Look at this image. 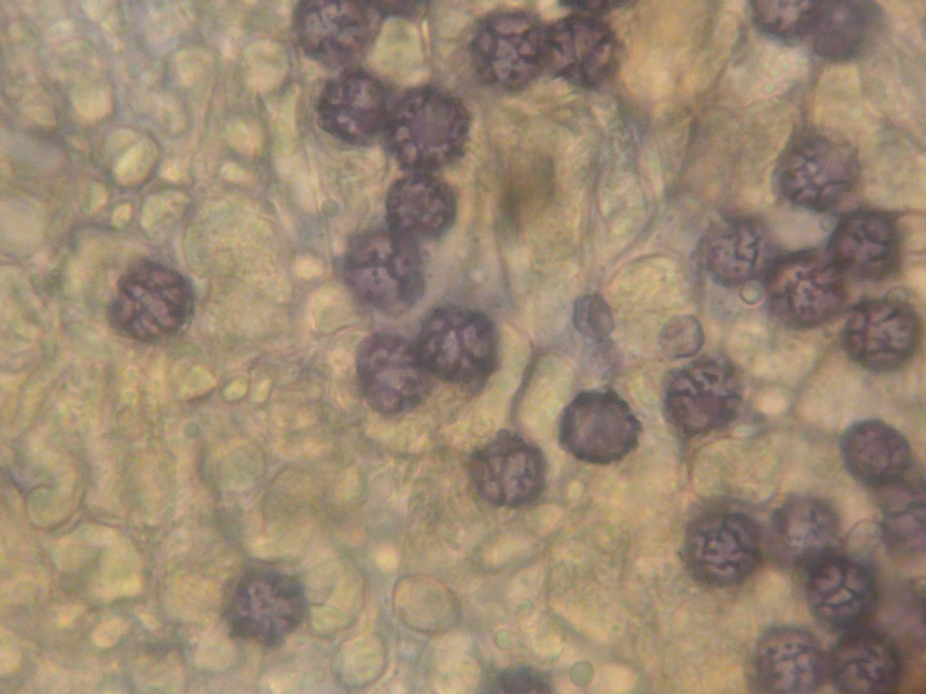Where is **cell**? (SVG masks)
<instances>
[{"label":"cell","mask_w":926,"mask_h":694,"mask_svg":"<svg viewBox=\"0 0 926 694\" xmlns=\"http://www.w3.org/2000/svg\"><path fill=\"white\" fill-rule=\"evenodd\" d=\"M469 129L468 112L458 98L421 86L406 91L390 108L382 135L402 168L429 173L462 155Z\"/></svg>","instance_id":"obj_1"},{"label":"cell","mask_w":926,"mask_h":694,"mask_svg":"<svg viewBox=\"0 0 926 694\" xmlns=\"http://www.w3.org/2000/svg\"><path fill=\"white\" fill-rule=\"evenodd\" d=\"M193 310V289L179 272L156 261L141 260L120 277L108 319L122 336L156 342L178 333Z\"/></svg>","instance_id":"obj_2"},{"label":"cell","mask_w":926,"mask_h":694,"mask_svg":"<svg viewBox=\"0 0 926 694\" xmlns=\"http://www.w3.org/2000/svg\"><path fill=\"white\" fill-rule=\"evenodd\" d=\"M858 162L852 146L837 135L817 128L798 132L775 168L781 195L798 206L826 211L854 188Z\"/></svg>","instance_id":"obj_3"},{"label":"cell","mask_w":926,"mask_h":694,"mask_svg":"<svg viewBox=\"0 0 926 694\" xmlns=\"http://www.w3.org/2000/svg\"><path fill=\"white\" fill-rule=\"evenodd\" d=\"M418 354L428 371L460 386L484 382L497 361V336L492 322L477 311L445 306L421 324Z\"/></svg>","instance_id":"obj_4"},{"label":"cell","mask_w":926,"mask_h":694,"mask_svg":"<svg viewBox=\"0 0 926 694\" xmlns=\"http://www.w3.org/2000/svg\"><path fill=\"white\" fill-rule=\"evenodd\" d=\"M223 601L232 634L266 647L282 643L299 627L307 609L301 581L270 567L243 572L228 586Z\"/></svg>","instance_id":"obj_5"},{"label":"cell","mask_w":926,"mask_h":694,"mask_svg":"<svg viewBox=\"0 0 926 694\" xmlns=\"http://www.w3.org/2000/svg\"><path fill=\"white\" fill-rule=\"evenodd\" d=\"M345 270L357 295L389 314L407 311L424 291L415 241L390 229L357 237L347 253Z\"/></svg>","instance_id":"obj_6"},{"label":"cell","mask_w":926,"mask_h":694,"mask_svg":"<svg viewBox=\"0 0 926 694\" xmlns=\"http://www.w3.org/2000/svg\"><path fill=\"white\" fill-rule=\"evenodd\" d=\"M547 25L521 10L484 16L470 40L473 66L490 85L507 90L526 86L546 65Z\"/></svg>","instance_id":"obj_7"},{"label":"cell","mask_w":926,"mask_h":694,"mask_svg":"<svg viewBox=\"0 0 926 694\" xmlns=\"http://www.w3.org/2000/svg\"><path fill=\"white\" fill-rule=\"evenodd\" d=\"M684 557L692 574L713 586H732L748 578L761 558L756 523L747 515L716 510L691 520Z\"/></svg>","instance_id":"obj_8"},{"label":"cell","mask_w":926,"mask_h":694,"mask_svg":"<svg viewBox=\"0 0 926 694\" xmlns=\"http://www.w3.org/2000/svg\"><path fill=\"white\" fill-rule=\"evenodd\" d=\"M741 401L742 386L734 370L723 361L702 358L671 372L664 409L679 431L698 436L728 427Z\"/></svg>","instance_id":"obj_9"},{"label":"cell","mask_w":926,"mask_h":694,"mask_svg":"<svg viewBox=\"0 0 926 694\" xmlns=\"http://www.w3.org/2000/svg\"><path fill=\"white\" fill-rule=\"evenodd\" d=\"M640 423L629 405L610 389L579 393L561 417L559 441L576 459L594 464L620 461L638 445Z\"/></svg>","instance_id":"obj_10"},{"label":"cell","mask_w":926,"mask_h":694,"mask_svg":"<svg viewBox=\"0 0 926 694\" xmlns=\"http://www.w3.org/2000/svg\"><path fill=\"white\" fill-rule=\"evenodd\" d=\"M773 314L795 328H811L830 321L843 308L846 289L842 271L831 258L799 253L778 262L766 281Z\"/></svg>","instance_id":"obj_11"},{"label":"cell","mask_w":926,"mask_h":694,"mask_svg":"<svg viewBox=\"0 0 926 694\" xmlns=\"http://www.w3.org/2000/svg\"><path fill=\"white\" fill-rule=\"evenodd\" d=\"M383 16L377 2L303 1L294 10L292 24L307 57L337 68L364 54Z\"/></svg>","instance_id":"obj_12"},{"label":"cell","mask_w":926,"mask_h":694,"mask_svg":"<svg viewBox=\"0 0 926 694\" xmlns=\"http://www.w3.org/2000/svg\"><path fill=\"white\" fill-rule=\"evenodd\" d=\"M360 390L368 405L381 414L409 411L430 390V373L415 345L402 336L377 333L360 345L356 358Z\"/></svg>","instance_id":"obj_13"},{"label":"cell","mask_w":926,"mask_h":694,"mask_svg":"<svg viewBox=\"0 0 926 694\" xmlns=\"http://www.w3.org/2000/svg\"><path fill=\"white\" fill-rule=\"evenodd\" d=\"M920 319L911 305L896 298L862 303L850 314L843 331L848 356L860 366L889 372L906 364L921 340Z\"/></svg>","instance_id":"obj_14"},{"label":"cell","mask_w":926,"mask_h":694,"mask_svg":"<svg viewBox=\"0 0 926 694\" xmlns=\"http://www.w3.org/2000/svg\"><path fill=\"white\" fill-rule=\"evenodd\" d=\"M806 597L821 625L846 633L866 626L875 613L879 592L865 565L831 552L808 567Z\"/></svg>","instance_id":"obj_15"},{"label":"cell","mask_w":926,"mask_h":694,"mask_svg":"<svg viewBox=\"0 0 926 694\" xmlns=\"http://www.w3.org/2000/svg\"><path fill=\"white\" fill-rule=\"evenodd\" d=\"M468 474L477 494L498 507H520L542 492L546 476L544 457L516 433L504 430L470 456Z\"/></svg>","instance_id":"obj_16"},{"label":"cell","mask_w":926,"mask_h":694,"mask_svg":"<svg viewBox=\"0 0 926 694\" xmlns=\"http://www.w3.org/2000/svg\"><path fill=\"white\" fill-rule=\"evenodd\" d=\"M545 69L581 88H596L619 64L621 45L610 27L591 15L572 14L547 25Z\"/></svg>","instance_id":"obj_17"},{"label":"cell","mask_w":926,"mask_h":694,"mask_svg":"<svg viewBox=\"0 0 926 694\" xmlns=\"http://www.w3.org/2000/svg\"><path fill=\"white\" fill-rule=\"evenodd\" d=\"M388 93L373 75L347 67L328 80L317 103L319 127L354 145H366L382 134L390 111Z\"/></svg>","instance_id":"obj_18"},{"label":"cell","mask_w":926,"mask_h":694,"mask_svg":"<svg viewBox=\"0 0 926 694\" xmlns=\"http://www.w3.org/2000/svg\"><path fill=\"white\" fill-rule=\"evenodd\" d=\"M903 665L890 636L864 626L843 633L827 659V673L840 692L887 694L899 687Z\"/></svg>","instance_id":"obj_19"},{"label":"cell","mask_w":926,"mask_h":694,"mask_svg":"<svg viewBox=\"0 0 926 694\" xmlns=\"http://www.w3.org/2000/svg\"><path fill=\"white\" fill-rule=\"evenodd\" d=\"M754 667L767 691L807 694L821 687L827 660L811 633L785 625L769 629L761 636L755 648Z\"/></svg>","instance_id":"obj_20"},{"label":"cell","mask_w":926,"mask_h":694,"mask_svg":"<svg viewBox=\"0 0 926 694\" xmlns=\"http://www.w3.org/2000/svg\"><path fill=\"white\" fill-rule=\"evenodd\" d=\"M829 248L830 258L842 273L880 280L889 276L899 261V232L889 215L857 211L839 221Z\"/></svg>","instance_id":"obj_21"},{"label":"cell","mask_w":926,"mask_h":694,"mask_svg":"<svg viewBox=\"0 0 926 694\" xmlns=\"http://www.w3.org/2000/svg\"><path fill=\"white\" fill-rule=\"evenodd\" d=\"M839 531V520L833 508L810 496L788 500L771 518L773 550L789 566L808 568L831 553Z\"/></svg>","instance_id":"obj_22"},{"label":"cell","mask_w":926,"mask_h":694,"mask_svg":"<svg viewBox=\"0 0 926 694\" xmlns=\"http://www.w3.org/2000/svg\"><path fill=\"white\" fill-rule=\"evenodd\" d=\"M456 208L446 182L429 173H413L397 180L387 193L388 229L412 240L434 239L453 223Z\"/></svg>","instance_id":"obj_23"},{"label":"cell","mask_w":926,"mask_h":694,"mask_svg":"<svg viewBox=\"0 0 926 694\" xmlns=\"http://www.w3.org/2000/svg\"><path fill=\"white\" fill-rule=\"evenodd\" d=\"M840 445L847 471L872 489L890 486L912 471L908 441L881 420L865 419L853 424L844 433Z\"/></svg>","instance_id":"obj_24"},{"label":"cell","mask_w":926,"mask_h":694,"mask_svg":"<svg viewBox=\"0 0 926 694\" xmlns=\"http://www.w3.org/2000/svg\"><path fill=\"white\" fill-rule=\"evenodd\" d=\"M765 248L764 232L758 223L744 218L725 220L706 236L704 264L716 281L737 286L756 276Z\"/></svg>","instance_id":"obj_25"},{"label":"cell","mask_w":926,"mask_h":694,"mask_svg":"<svg viewBox=\"0 0 926 694\" xmlns=\"http://www.w3.org/2000/svg\"><path fill=\"white\" fill-rule=\"evenodd\" d=\"M883 520L881 533L897 556L920 555L925 549L924 481L912 471L899 482L877 490Z\"/></svg>","instance_id":"obj_26"},{"label":"cell","mask_w":926,"mask_h":694,"mask_svg":"<svg viewBox=\"0 0 926 694\" xmlns=\"http://www.w3.org/2000/svg\"><path fill=\"white\" fill-rule=\"evenodd\" d=\"M865 9L855 2H818L810 34L815 52L831 61L851 58L867 33Z\"/></svg>","instance_id":"obj_27"},{"label":"cell","mask_w":926,"mask_h":694,"mask_svg":"<svg viewBox=\"0 0 926 694\" xmlns=\"http://www.w3.org/2000/svg\"><path fill=\"white\" fill-rule=\"evenodd\" d=\"M818 2L755 1L751 13L762 32L781 40H797L808 35Z\"/></svg>","instance_id":"obj_28"},{"label":"cell","mask_w":926,"mask_h":694,"mask_svg":"<svg viewBox=\"0 0 926 694\" xmlns=\"http://www.w3.org/2000/svg\"><path fill=\"white\" fill-rule=\"evenodd\" d=\"M704 338L699 320L692 314H681L672 317L663 325L658 342L667 357L682 359L696 354L703 346Z\"/></svg>","instance_id":"obj_29"},{"label":"cell","mask_w":926,"mask_h":694,"mask_svg":"<svg viewBox=\"0 0 926 694\" xmlns=\"http://www.w3.org/2000/svg\"><path fill=\"white\" fill-rule=\"evenodd\" d=\"M573 324L581 335L598 342L606 340L614 329L611 309L598 294L584 295L576 300Z\"/></svg>","instance_id":"obj_30"},{"label":"cell","mask_w":926,"mask_h":694,"mask_svg":"<svg viewBox=\"0 0 926 694\" xmlns=\"http://www.w3.org/2000/svg\"><path fill=\"white\" fill-rule=\"evenodd\" d=\"M496 691L505 693H547L550 684L545 676L526 665L506 669L496 680Z\"/></svg>","instance_id":"obj_31"}]
</instances>
